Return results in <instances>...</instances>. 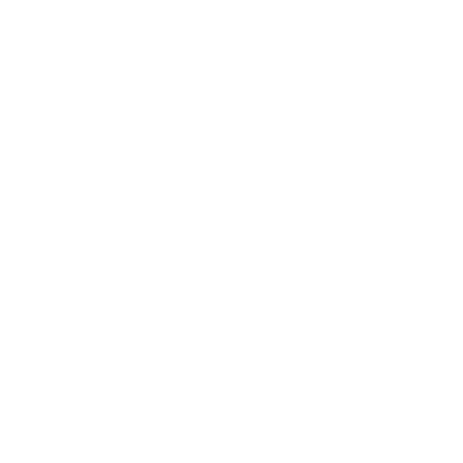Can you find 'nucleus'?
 Returning <instances> with one entry per match:
<instances>
[]
</instances>
